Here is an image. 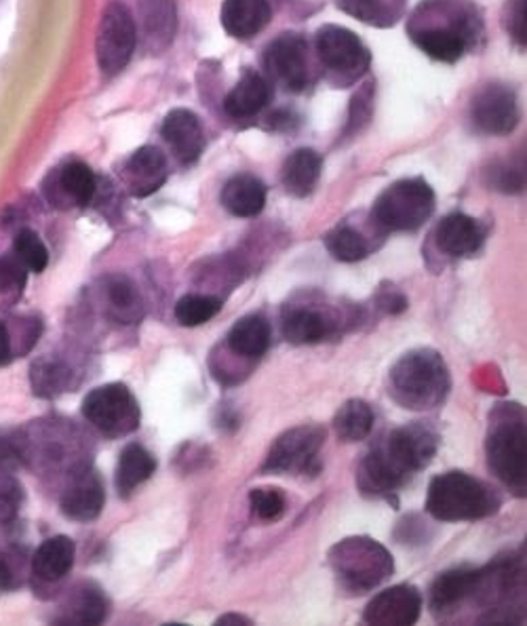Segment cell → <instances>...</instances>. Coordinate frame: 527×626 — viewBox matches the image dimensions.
Returning <instances> with one entry per match:
<instances>
[{"label": "cell", "mask_w": 527, "mask_h": 626, "mask_svg": "<svg viewBox=\"0 0 527 626\" xmlns=\"http://www.w3.org/2000/svg\"><path fill=\"white\" fill-rule=\"evenodd\" d=\"M440 432L426 422L399 426L359 465V492L396 504V492L420 470L426 469L440 449Z\"/></svg>", "instance_id": "1"}, {"label": "cell", "mask_w": 527, "mask_h": 626, "mask_svg": "<svg viewBox=\"0 0 527 626\" xmlns=\"http://www.w3.org/2000/svg\"><path fill=\"white\" fill-rule=\"evenodd\" d=\"M485 458L492 474L508 492H527L526 409L519 403H500L492 409L485 439Z\"/></svg>", "instance_id": "2"}, {"label": "cell", "mask_w": 527, "mask_h": 626, "mask_svg": "<svg viewBox=\"0 0 527 626\" xmlns=\"http://www.w3.org/2000/svg\"><path fill=\"white\" fill-rule=\"evenodd\" d=\"M450 388V369L435 348L407 351L389 372V395L403 409L431 411L447 399Z\"/></svg>", "instance_id": "3"}, {"label": "cell", "mask_w": 527, "mask_h": 626, "mask_svg": "<svg viewBox=\"0 0 527 626\" xmlns=\"http://www.w3.org/2000/svg\"><path fill=\"white\" fill-rule=\"evenodd\" d=\"M500 504V493L489 483L462 470L437 474L431 481L424 500L426 513L443 523L479 521L498 513Z\"/></svg>", "instance_id": "4"}, {"label": "cell", "mask_w": 527, "mask_h": 626, "mask_svg": "<svg viewBox=\"0 0 527 626\" xmlns=\"http://www.w3.org/2000/svg\"><path fill=\"white\" fill-rule=\"evenodd\" d=\"M328 563L338 586L347 595H365L395 574V560L384 544L370 536H351L335 542Z\"/></svg>", "instance_id": "5"}, {"label": "cell", "mask_w": 527, "mask_h": 626, "mask_svg": "<svg viewBox=\"0 0 527 626\" xmlns=\"http://www.w3.org/2000/svg\"><path fill=\"white\" fill-rule=\"evenodd\" d=\"M435 190L422 178L399 179L374 202L372 220L384 232H414L435 211Z\"/></svg>", "instance_id": "6"}, {"label": "cell", "mask_w": 527, "mask_h": 626, "mask_svg": "<svg viewBox=\"0 0 527 626\" xmlns=\"http://www.w3.org/2000/svg\"><path fill=\"white\" fill-rule=\"evenodd\" d=\"M351 321H356V316L342 314L326 300H319V293H298L283 309L281 330L287 342L308 346L342 334Z\"/></svg>", "instance_id": "7"}, {"label": "cell", "mask_w": 527, "mask_h": 626, "mask_svg": "<svg viewBox=\"0 0 527 626\" xmlns=\"http://www.w3.org/2000/svg\"><path fill=\"white\" fill-rule=\"evenodd\" d=\"M326 428L302 425L289 428L268 449L264 474H314L321 470L319 453L326 444Z\"/></svg>", "instance_id": "8"}, {"label": "cell", "mask_w": 527, "mask_h": 626, "mask_svg": "<svg viewBox=\"0 0 527 626\" xmlns=\"http://www.w3.org/2000/svg\"><path fill=\"white\" fill-rule=\"evenodd\" d=\"M83 416L108 439L132 435L142 422L137 399L118 382L93 388L83 401Z\"/></svg>", "instance_id": "9"}, {"label": "cell", "mask_w": 527, "mask_h": 626, "mask_svg": "<svg viewBox=\"0 0 527 626\" xmlns=\"http://www.w3.org/2000/svg\"><path fill=\"white\" fill-rule=\"evenodd\" d=\"M137 43V28L130 9L123 2L106 7L97 30V64L104 74H118L130 64Z\"/></svg>", "instance_id": "10"}, {"label": "cell", "mask_w": 527, "mask_h": 626, "mask_svg": "<svg viewBox=\"0 0 527 626\" xmlns=\"http://www.w3.org/2000/svg\"><path fill=\"white\" fill-rule=\"evenodd\" d=\"M456 11H452V15H447V23H416L414 28H410L414 43L420 46V51H424L428 58L445 62V64H454L458 62L466 45L473 36V25L471 18L462 11L458 20H452Z\"/></svg>", "instance_id": "11"}, {"label": "cell", "mask_w": 527, "mask_h": 626, "mask_svg": "<svg viewBox=\"0 0 527 626\" xmlns=\"http://www.w3.org/2000/svg\"><path fill=\"white\" fill-rule=\"evenodd\" d=\"M317 53L323 66L349 81L356 79L370 64V53L361 39L342 25H323L319 30Z\"/></svg>", "instance_id": "12"}, {"label": "cell", "mask_w": 527, "mask_h": 626, "mask_svg": "<svg viewBox=\"0 0 527 626\" xmlns=\"http://www.w3.org/2000/svg\"><path fill=\"white\" fill-rule=\"evenodd\" d=\"M266 70L287 91H304L310 81L307 41L300 34L286 32L275 39L264 55Z\"/></svg>", "instance_id": "13"}, {"label": "cell", "mask_w": 527, "mask_h": 626, "mask_svg": "<svg viewBox=\"0 0 527 626\" xmlns=\"http://www.w3.org/2000/svg\"><path fill=\"white\" fill-rule=\"evenodd\" d=\"M471 118L484 134H510L519 121L515 93L505 85H487L473 97Z\"/></svg>", "instance_id": "14"}, {"label": "cell", "mask_w": 527, "mask_h": 626, "mask_svg": "<svg viewBox=\"0 0 527 626\" xmlns=\"http://www.w3.org/2000/svg\"><path fill=\"white\" fill-rule=\"evenodd\" d=\"M422 612V595L416 586L396 584L368 604L363 623L372 626H410L416 623Z\"/></svg>", "instance_id": "15"}, {"label": "cell", "mask_w": 527, "mask_h": 626, "mask_svg": "<svg viewBox=\"0 0 527 626\" xmlns=\"http://www.w3.org/2000/svg\"><path fill=\"white\" fill-rule=\"evenodd\" d=\"M106 502L102 477L95 470L83 469L72 474L70 486L62 495V513L72 521L87 523L97 519Z\"/></svg>", "instance_id": "16"}, {"label": "cell", "mask_w": 527, "mask_h": 626, "mask_svg": "<svg viewBox=\"0 0 527 626\" xmlns=\"http://www.w3.org/2000/svg\"><path fill=\"white\" fill-rule=\"evenodd\" d=\"M163 139L182 165H193L205 150V132L198 116L186 108H176L165 116L161 127Z\"/></svg>", "instance_id": "17"}, {"label": "cell", "mask_w": 527, "mask_h": 626, "mask_svg": "<svg viewBox=\"0 0 527 626\" xmlns=\"http://www.w3.org/2000/svg\"><path fill=\"white\" fill-rule=\"evenodd\" d=\"M477 574L479 570L475 567H456L443 572L440 578L433 582L428 593L431 612L441 620L452 618L462 605L468 604L477 582Z\"/></svg>", "instance_id": "18"}, {"label": "cell", "mask_w": 527, "mask_h": 626, "mask_svg": "<svg viewBox=\"0 0 527 626\" xmlns=\"http://www.w3.org/2000/svg\"><path fill=\"white\" fill-rule=\"evenodd\" d=\"M435 241L441 253L450 258H473L484 247L485 232L475 218L452 213L441 220L435 230Z\"/></svg>", "instance_id": "19"}, {"label": "cell", "mask_w": 527, "mask_h": 626, "mask_svg": "<svg viewBox=\"0 0 527 626\" xmlns=\"http://www.w3.org/2000/svg\"><path fill=\"white\" fill-rule=\"evenodd\" d=\"M169 176L167 158L156 146L135 150L125 165V179L135 197H151Z\"/></svg>", "instance_id": "20"}, {"label": "cell", "mask_w": 527, "mask_h": 626, "mask_svg": "<svg viewBox=\"0 0 527 626\" xmlns=\"http://www.w3.org/2000/svg\"><path fill=\"white\" fill-rule=\"evenodd\" d=\"M272 9L268 0H224L221 25L232 39H254L270 23Z\"/></svg>", "instance_id": "21"}, {"label": "cell", "mask_w": 527, "mask_h": 626, "mask_svg": "<svg viewBox=\"0 0 527 626\" xmlns=\"http://www.w3.org/2000/svg\"><path fill=\"white\" fill-rule=\"evenodd\" d=\"M270 340H272L270 321L264 314H247L230 327L224 346L235 357L258 361L266 355Z\"/></svg>", "instance_id": "22"}, {"label": "cell", "mask_w": 527, "mask_h": 626, "mask_svg": "<svg viewBox=\"0 0 527 626\" xmlns=\"http://www.w3.org/2000/svg\"><path fill=\"white\" fill-rule=\"evenodd\" d=\"M272 100L270 83L258 72H247L224 100V111L235 121H249L262 113Z\"/></svg>", "instance_id": "23"}, {"label": "cell", "mask_w": 527, "mask_h": 626, "mask_svg": "<svg viewBox=\"0 0 527 626\" xmlns=\"http://www.w3.org/2000/svg\"><path fill=\"white\" fill-rule=\"evenodd\" d=\"M221 205L235 218H256L266 207V186L251 174H237L221 188Z\"/></svg>", "instance_id": "24"}, {"label": "cell", "mask_w": 527, "mask_h": 626, "mask_svg": "<svg viewBox=\"0 0 527 626\" xmlns=\"http://www.w3.org/2000/svg\"><path fill=\"white\" fill-rule=\"evenodd\" d=\"M146 43L154 51L172 45L177 30V11L174 0H137Z\"/></svg>", "instance_id": "25"}, {"label": "cell", "mask_w": 527, "mask_h": 626, "mask_svg": "<svg viewBox=\"0 0 527 626\" xmlns=\"http://www.w3.org/2000/svg\"><path fill=\"white\" fill-rule=\"evenodd\" d=\"M76 546L68 536H53L44 540L34 553L32 560V572L37 578L44 582L62 581L70 574L74 565Z\"/></svg>", "instance_id": "26"}, {"label": "cell", "mask_w": 527, "mask_h": 626, "mask_svg": "<svg viewBox=\"0 0 527 626\" xmlns=\"http://www.w3.org/2000/svg\"><path fill=\"white\" fill-rule=\"evenodd\" d=\"M321 169H323V160L310 148H300L293 155H289L283 165V186L287 192L298 199L308 197L319 184Z\"/></svg>", "instance_id": "27"}, {"label": "cell", "mask_w": 527, "mask_h": 626, "mask_svg": "<svg viewBox=\"0 0 527 626\" xmlns=\"http://www.w3.org/2000/svg\"><path fill=\"white\" fill-rule=\"evenodd\" d=\"M156 470L153 453L140 444H130L121 451L116 467V490L123 498H130L142 483H146Z\"/></svg>", "instance_id": "28"}, {"label": "cell", "mask_w": 527, "mask_h": 626, "mask_svg": "<svg viewBox=\"0 0 527 626\" xmlns=\"http://www.w3.org/2000/svg\"><path fill=\"white\" fill-rule=\"evenodd\" d=\"M375 416L372 405L361 399H351L344 403L335 418H333V428L335 435L347 441V444H356L370 437L372 428H374Z\"/></svg>", "instance_id": "29"}, {"label": "cell", "mask_w": 527, "mask_h": 626, "mask_svg": "<svg viewBox=\"0 0 527 626\" xmlns=\"http://www.w3.org/2000/svg\"><path fill=\"white\" fill-rule=\"evenodd\" d=\"M405 0H340V9L359 22L386 28L399 20Z\"/></svg>", "instance_id": "30"}, {"label": "cell", "mask_w": 527, "mask_h": 626, "mask_svg": "<svg viewBox=\"0 0 527 626\" xmlns=\"http://www.w3.org/2000/svg\"><path fill=\"white\" fill-rule=\"evenodd\" d=\"M326 247L331 253V258H335L338 262L344 264H354L365 260L372 253V247L368 243V239L349 225L335 226L326 234Z\"/></svg>", "instance_id": "31"}, {"label": "cell", "mask_w": 527, "mask_h": 626, "mask_svg": "<svg viewBox=\"0 0 527 626\" xmlns=\"http://www.w3.org/2000/svg\"><path fill=\"white\" fill-rule=\"evenodd\" d=\"M58 186H60V190L66 199H70L74 205H81V207L93 201L95 188H97L93 171L81 160H72L60 169Z\"/></svg>", "instance_id": "32"}, {"label": "cell", "mask_w": 527, "mask_h": 626, "mask_svg": "<svg viewBox=\"0 0 527 626\" xmlns=\"http://www.w3.org/2000/svg\"><path fill=\"white\" fill-rule=\"evenodd\" d=\"M221 311V300L211 293H188L177 300L176 321L182 327H198Z\"/></svg>", "instance_id": "33"}, {"label": "cell", "mask_w": 527, "mask_h": 626, "mask_svg": "<svg viewBox=\"0 0 527 626\" xmlns=\"http://www.w3.org/2000/svg\"><path fill=\"white\" fill-rule=\"evenodd\" d=\"M106 295L111 302L112 313L123 323H135L142 316V298L140 291L127 277H112L106 283Z\"/></svg>", "instance_id": "34"}, {"label": "cell", "mask_w": 527, "mask_h": 626, "mask_svg": "<svg viewBox=\"0 0 527 626\" xmlns=\"http://www.w3.org/2000/svg\"><path fill=\"white\" fill-rule=\"evenodd\" d=\"M106 616H108V602L104 593L97 586L87 584L74 597L72 614L68 620L76 625H100L106 620Z\"/></svg>", "instance_id": "35"}, {"label": "cell", "mask_w": 527, "mask_h": 626, "mask_svg": "<svg viewBox=\"0 0 527 626\" xmlns=\"http://www.w3.org/2000/svg\"><path fill=\"white\" fill-rule=\"evenodd\" d=\"M68 380H70V372L58 361L44 358L32 367V384H34L37 393L44 395V397H53V395L62 393L66 388Z\"/></svg>", "instance_id": "36"}, {"label": "cell", "mask_w": 527, "mask_h": 626, "mask_svg": "<svg viewBox=\"0 0 527 626\" xmlns=\"http://www.w3.org/2000/svg\"><path fill=\"white\" fill-rule=\"evenodd\" d=\"M13 253L30 272H43L49 264V251L34 230H22L16 237Z\"/></svg>", "instance_id": "37"}, {"label": "cell", "mask_w": 527, "mask_h": 626, "mask_svg": "<svg viewBox=\"0 0 527 626\" xmlns=\"http://www.w3.org/2000/svg\"><path fill=\"white\" fill-rule=\"evenodd\" d=\"M249 507L258 519L277 521L286 513V493L277 488H256L249 492Z\"/></svg>", "instance_id": "38"}, {"label": "cell", "mask_w": 527, "mask_h": 626, "mask_svg": "<svg viewBox=\"0 0 527 626\" xmlns=\"http://www.w3.org/2000/svg\"><path fill=\"white\" fill-rule=\"evenodd\" d=\"M374 83H368L363 90L352 97L351 118H349L347 134H356L368 125V121L372 118V113H374Z\"/></svg>", "instance_id": "39"}, {"label": "cell", "mask_w": 527, "mask_h": 626, "mask_svg": "<svg viewBox=\"0 0 527 626\" xmlns=\"http://www.w3.org/2000/svg\"><path fill=\"white\" fill-rule=\"evenodd\" d=\"M22 507V488L16 479L2 477L0 479V525L11 523Z\"/></svg>", "instance_id": "40"}, {"label": "cell", "mask_w": 527, "mask_h": 626, "mask_svg": "<svg viewBox=\"0 0 527 626\" xmlns=\"http://www.w3.org/2000/svg\"><path fill=\"white\" fill-rule=\"evenodd\" d=\"M28 269L20 262L16 253L0 258V293L22 291L25 285Z\"/></svg>", "instance_id": "41"}, {"label": "cell", "mask_w": 527, "mask_h": 626, "mask_svg": "<svg viewBox=\"0 0 527 626\" xmlns=\"http://www.w3.org/2000/svg\"><path fill=\"white\" fill-rule=\"evenodd\" d=\"M492 174H494V179H492L494 188H498L503 192H517V190H521L526 186L524 163L519 167L515 163L513 165L510 163L508 165H498Z\"/></svg>", "instance_id": "42"}, {"label": "cell", "mask_w": 527, "mask_h": 626, "mask_svg": "<svg viewBox=\"0 0 527 626\" xmlns=\"http://www.w3.org/2000/svg\"><path fill=\"white\" fill-rule=\"evenodd\" d=\"M506 25H508L510 36H513L519 45H526L527 0H510V4H508V15H506Z\"/></svg>", "instance_id": "43"}, {"label": "cell", "mask_w": 527, "mask_h": 626, "mask_svg": "<svg viewBox=\"0 0 527 626\" xmlns=\"http://www.w3.org/2000/svg\"><path fill=\"white\" fill-rule=\"evenodd\" d=\"M375 306L386 314H401L407 311L410 302L407 298L401 293V291L395 290V288H384L378 293L375 298Z\"/></svg>", "instance_id": "44"}, {"label": "cell", "mask_w": 527, "mask_h": 626, "mask_svg": "<svg viewBox=\"0 0 527 626\" xmlns=\"http://www.w3.org/2000/svg\"><path fill=\"white\" fill-rule=\"evenodd\" d=\"M22 451L18 449V446L7 441V439H0V470L2 472H13V470L22 467Z\"/></svg>", "instance_id": "45"}, {"label": "cell", "mask_w": 527, "mask_h": 626, "mask_svg": "<svg viewBox=\"0 0 527 626\" xmlns=\"http://www.w3.org/2000/svg\"><path fill=\"white\" fill-rule=\"evenodd\" d=\"M11 361V336L7 325L0 321V367Z\"/></svg>", "instance_id": "46"}, {"label": "cell", "mask_w": 527, "mask_h": 626, "mask_svg": "<svg viewBox=\"0 0 527 626\" xmlns=\"http://www.w3.org/2000/svg\"><path fill=\"white\" fill-rule=\"evenodd\" d=\"M218 626H239V625H254L251 618L242 616V614H224L218 620H216Z\"/></svg>", "instance_id": "47"}, {"label": "cell", "mask_w": 527, "mask_h": 626, "mask_svg": "<svg viewBox=\"0 0 527 626\" xmlns=\"http://www.w3.org/2000/svg\"><path fill=\"white\" fill-rule=\"evenodd\" d=\"M11 586H13V574L9 565L0 560V588H11Z\"/></svg>", "instance_id": "48"}]
</instances>
